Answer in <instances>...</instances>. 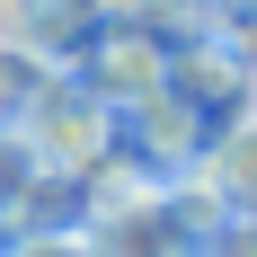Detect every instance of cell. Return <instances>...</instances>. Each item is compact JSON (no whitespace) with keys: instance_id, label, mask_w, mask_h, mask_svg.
<instances>
[{"instance_id":"6da1fadb","label":"cell","mask_w":257,"mask_h":257,"mask_svg":"<svg viewBox=\"0 0 257 257\" xmlns=\"http://www.w3.org/2000/svg\"><path fill=\"white\" fill-rule=\"evenodd\" d=\"M115 133H124V115L89 89V80L62 62V71L45 80V98L27 106V124H18V142L36 151V169L45 178H62V186H80L89 169H98L106 151H115Z\"/></svg>"},{"instance_id":"7a4b0ae2","label":"cell","mask_w":257,"mask_h":257,"mask_svg":"<svg viewBox=\"0 0 257 257\" xmlns=\"http://www.w3.org/2000/svg\"><path fill=\"white\" fill-rule=\"evenodd\" d=\"M169 53H178V36H169V27L106 18V27H89V36L71 45V71L89 80L115 115H124V106H142V98H160V89H169Z\"/></svg>"},{"instance_id":"3957f363","label":"cell","mask_w":257,"mask_h":257,"mask_svg":"<svg viewBox=\"0 0 257 257\" xmlns=\"http://www.w3.org/2000/svg\"><path fill=\"white\" fill-rule=\"evenodd\" d=\"M169 98L213 133H231L239 115H257V62H239L222 36H178V53H169Z\"/></svg>"},{"instance_id":"277c9868","label":"cell","mask_w":257,"mask_h":257,"mask_svg":"<svg viewBox=\"0 0 257 257\" xmlns=\"http://www.w3.org/2000/svg\"><path fill=\"white\" fill-rule=\"evenodd\" d=\"M195 169H204V186L222 195V213H257V115H239L231 133H213Z\"/></svg>"},{"instance_id":"5b68a950","label":"cell","mask_w":257,"mask_h":257,"mask_svg":"<svg viewBox=\"0 0 257 257\" xmlns=\"http://www.w3.org/2000/svg\"><path fill=\"white\" fill-rule=\"evenodd\" d=\"M0 45H36V53H53V62H71L80 27L62 18V0H0Z\"/></svg>"},{"instance_id":"8992f818","label":"cell","mask_w":257,"mask_h":257,"mask_svg":"<svg viewBox=\"0 0 257 257\" xmlns=\"http://www.w3.org/2000/svg\"><path fill=\"white\" fill-rule=\"evenodd\" d=\"M62 71L53 53H36V45H0V133H18L27 124V106L45 98V80Z\"/></svg>"},{"instance_id":"52a82bcc","label":"cell","mask_w":257,"mask_h":257,"mask_svg":"<svg viewBox=\"0 0 257 257\" xmlns=\"http://www.w3.org/2000/svg\"><path fill=\"white\" fill-rule=\"evenodd\" d=\"M0 257H98V239L80 231V222H36V231H9Z\"/></svg>"},{"instance_id":"ba28073f","label":"cell","mask_w":257,"mask_h":257,"mask_svg":"<svg viewBox=\"0 0 257 257\" xmlns=\"http://www.w3.org/2000/svg\"><path fill=\"white\" fill-rule=\"evenodd\" d=\"M36 178H45V169H36V151H27L18 133H0V231L18 222V204L36 195Z\"/></svg>"},{"instance_id":"9c48e42d","label":"cell","mask_w":257,"mask_h":257,"mask_svg":"<svg viewBox=\"0 0 257 257\" xmlns=\"http://www.w3.org/2000/svg\"><path fill=\"white\" fill-rule=\"evenodd\" d=\"M204 36H222V45H231L239 62H257V0H239V9H222V18H213Z\"/></svg>"},{"instance_id":"30bf717a","label":"cell","mask_w":257,"mask_h":257,"mask_svg":"<svg viewBox=\"0 0 257 257\" xmlns=\"http://www.w3.org/2000/svg\"><path fill=\"white\" fill-rule=\"evenodd\" d=\"M186 257H213V248H186Z\"/></svg>"}]
</instances>
